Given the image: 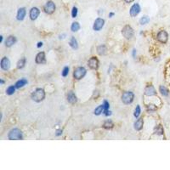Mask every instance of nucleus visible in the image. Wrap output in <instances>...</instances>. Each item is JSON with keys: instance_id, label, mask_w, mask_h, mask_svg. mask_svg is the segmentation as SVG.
Here are the masks:
<instances>
[{"instance_id": "f257e3e1", "label": "nucleus", "mask_w": 170, "mask_h": 170, "mask_svg": "<svg viewBox=\"0 0 170 170\" xmlns=\"http://www.w3.org/2000/svg\"><path fill=\"white\" fill-rule=\"evenodd\" d=\"M45 98V92L42 88H37V89L32 94V100L36 102H41Z\"/></svg>"}, {"instance_id": "f03ea898", "label": "nucleus", "mask_w": 170, "mask_h": 170, "mask_svg": "<svg viewBox=\"0 0 170 170\" xmlns=\"http://www.w3.org/2000/svg\"><path fill=\"white\" fill-rule=\"evenodd\" d=\"M8 138L11 140H19V139H22V133L19 128H13L12 130L8 134Z\"/></svg>"}, {"instance_id": "7ed1b4c3", "label": "nucleus", "mask_w": 170, "mask_h": 170, "mask_svg": "<svg viewBox=\"0 0 170 170\" xmlns=\"http://www.w3.org/2000/svg\"><path fill=\"white\" fill-rule=\"evenodd\" d=\"M134 94L132 92L128 91V92H125V93L122 94V101L123 102L125 105H129L131 104L133 101H134Z\"/></svg>"}, {"instance_id": "20e7f679", "label": "nucleus", "mask_w": 170, "mask_h": 170, "mask_svg": "<svg viewBox=\"0 0 170 170\" xmlns=\"http://www.w3.org/2000/svg\"><path fill=\"white\" fill-rule=\"evenodd\" d=\"M86 72H87V71L84 67L79 66V67H77L75 69L74 72H73V77H74L75 79L80 80L85 76V75H86Z\"/></svg>"}, {"instance_id": "39448f33", "label": "nucleus", "mask_w": 170, "mask_h": 170, "mask_svg": "<svg viewBox=\"0 0 170 170\" xmlns=\"http://www.w3.org/2000/svg\"><path fill=\"white\" fill-rule=\"evenodd\" d=\"M122 36H123L125 38H127V39H131L133 37H134V29L132 28V27L130 26H125L123 28H122Z\"/></svg>"}, {"instance_id": "423d86ee", "label": "nucleus", "mask_w": 170, "mask_h": 170, "mask_svg": "<svg viewBox=\"0 0 170 170\" xmlns=\"http://www.w3.org/2000/svg\"><path fill=\"white\" fill-rule=\"evenodd\" d=\"M43 9H44L45 13L49 14V15H51V14H53L54 12V10H55V4H54V3L53 1H48L46 3V4L44 5Z\"/></svg>"}, {"instance_id": "0eeeda50", "label": "nucleus", "mask_w": 170, "mask_h": 170, "mask_svg": "<svg viewBox=\"0 0 170 170\" xmlns=\"http://www.w3.org/2000/svg\"><path fill=\"white\" fill-rule=\"evenodd\" d=\"M156 38L159 41V42H161L162 43H166L168 42V32H166L164 30H162L158 32L157 36H156Z\"/></svg>"}, {"instance_id": "6e6552de", "label": "nucleus", "mask_w": 170, "mask_h": 170, "mask_svg": "<svg viewBox=\"0 0 170 170\" xmlns=\"http://www.w3.org/2000/svg\"><path fill=\"white\" fill-rule=\"evenodd\" d=\"M105 25V20L102 19V18H97L96 20H94V26H93V29L94 31H100L103 28V26Z\"/></svg>"}, {"instance_id": "1a4fd4ad", "label": "nucleus", "mask_w": 170, "mask_h": 170, "mask_svg": "<svg viewBox=\"0 0 170 170\" xmlns=\"http://www.w3.org/2000/svg\"><path fill=\"white\" fill-rule=\"evenodd\" d=\"M88 66H89L91 69L96 70L99 67V60L96 57H91L89 60H88Z\"/></svg>"}, {"instance_id": "9d476101", "label": "nucleus", "mask_w": 170, "mask_h": 170, "mask_svg": "<svg viewBox=\"0 0 170 170\" xmlns=\"http://www.w3.org/2000/svg\"><path fill=\"white\" fill-rule=\"evenodd\" d=\"M139 12H140V6L139 3H134L130 9V15L132 17H135L139 15Z\"/></svg>"}, {"instance_id": "9b49d317", "label": "nucleus", "mask_w": 170, "mask_h": 170, "mask_svg": "<svg viewBox=\"0 0 170 170\" xmlns=\"http://www.w3.org/2000/svg\"><path fill=\"white\" fill-rule=\"evenodd\" d=\"M40 14V10L37 8V7H33V8L31 9L30 10V19L32 20H35L37 17H38Z\"/></svg>"}, {"instance_id": "f8f14e48", "label": "nucleus", "mask_w": 170, "mask_h": 170, "mask_svg": "<svg viewBox=\"0 0 170 170\" xmlns=\"http://www.w3.org/2000/svg\"><path fill=\"white\" fill-rule=\"evenodd\" d=\"M1 68L4 71H8L10 67V61L7 57H3L1 60Z\"/></svg>"}, {"instance_id": "ddd939ff", "label": "nucleus", "mask_w": 170, "mask_h": 170, "mask_svg": "<svg viewBox=\"0 0 170 170\" xmlns=\"http://www.w3.org/2000/svg\"><path fill=\"white\" fill-rule=\"evenodd\" d=\"M145 94L147 95V96H152V95H156V92L155 88L152 86V85H149L145 88Z\"/></svg>"}, {"instance_id": "4468645a", "label": "nucleus", "mask_w": 170, "mask_h": 170, "mask_svg": "<svg viewBox=\"0 0 170 170\" xmlns=\"http://www.w3.org/2000/svg\"><path fill=\"white\" fill-rule=\"evenodd\" d=\"M36 63L37 64H43L45 63V54L44 52H39L36 56Z\"/></svg>"}, {"instance_id": "2eb2a0df", "label": "nucleus", "mask_w": 170, "mask_h": 170, "mask_svg": "<svg viewBox=\"0 0 170 170\" xmlns=\"http://www.w3.org/2000/svg\"><path fill=\"white\" fill-rule=\"evenodd\" d=\"M67 100L71 104H75L77 101V96L72 91H69V93L67 94Z\"/></svg>"}, {"instance_id": "dca6fc26", "label": "nucleus", "mask_w": 170, "mask_h": 170, "mask_svg": "<svg viewBox=\"0 0 170 170\" xmlns=\"http://www.w3.org/2000/svg\"><path fill=\"white\" fill-rule=\"evenodd\" d=\"M26 11L25 8L19 9L18 12H17V16H16L17 20H23L24 18H25V16H26Z\"/></svg>"}, {"instance_id": "f3484780", "label": "nucleus", "mask_w": 170, "mask_h": 170, "mask_svg": "<svg viewBox=\"0 0 170 170\" xmlns=\"http://www.w3.org/2000/svg\"><path fill=\"white\" fill-rule=\"evenodd\" d=\"M16 42V38H15V37H14V36H9L7 37V39L5 41V46L6 47H11L13 46L14 44Z\"/></svg>"}, {"instance_id": "a211bd4d", "label": "nucleus", "mask_w": 170, "mask_h": 170, "mask_svg": "<svg viewBox=\"0 0 170 170\" xmlns=\"http://www.w3.org/2000/svg\"><path fill=\"white\" fill-rule=\"evenodd\" d=\"M143 125H144V120L143 118H139L137 121L134 122V129L137 131H140L143 128Z\"/></svg>"}, {"instance_id": "6ab92c4d", "label": "nucleus", "mask_w": 170, "mask_h": 170, "mask_svg": "<svg viewBox=\"0 0 170 170\" xmlns=\"http://www.w3.org/2000/svg\"><path fill=\"white\" fill-rule=\"evenodd\" d=\"M26 83H27V80L25 79V78H22V79H20V80L16 82L15 84V86L16 87V88H22V87L25 86Z\"/></svg>"}, {"instance_id": "aec40b11", "label": "nucleus", "mask_w": 170, "mask_h": 170, "mask_svg": "<svg viewBox=\"0 0 170 170\" xmlns=\"http://www.w3.org/2000/svg\"><path fill=\"white\" fill-rule=\"evenodd\" d=\"M69 44H70V46L71 47V49H77V48H78V43H77V39L75 38L74 37H71V38L70 42H69Z\"/></svg>"}, {"instance_id": "412c9836", "label": "nucleus", "mask_w": 170, "mask_h": 170, "mask_svg": "<svg viewBox=\"0 0 170 170\" xmlns=\"http://www.w3.org/2000/svg\"><path fill=\"white\" fill-rule=\"evenodd\" d=\"M106 47L105 45H100L98 46L97 48V52L99 54H100V55H104V54H106Z\"/></svg>"}, {"instance_id": "4be33fe9", "label": "nucleus", "mask_w": 170, "mask_h": 170, "mask_svg": "<svg viewBox=\"0 0 170 170\" xmlns=\"http://www.w3.org/2000/svg\"><path fill=\"white\" fill-rule=\"evenodd\" d=\"M104 108H105V107H104V104L99 105L97 108H95V110H94V115L99 116V115H100L101 113H103V112H104Z\"/></svg>"}, {"instance_id": "5701e85b", "label": "nucleus", "mask_w": 170, "mask_h": 170, "mask_svg": "<svg viewBox=\"0 0 170 170\" xmlns=\"http://www.w3.org/2000/svg\"><path fill=\"white\" fill-rule=\"evenodd\" d=\"M109 106H110V105H109V103L106 101V100H105L104 101V112L103 113L105 115V116H109V115H111V111H109Z\"/></svg>"}, {"instance_id": "b1692460", "label": "nucleus", "mask_w": 170, "mask_h": 170, "mask_svg": "<svg viewBox=\"0 0 170 170\" xmlns=\"http://www.w3.org/2000/svg\"><path fill=\"white\" fill-rule=\"evenodd\" d=\"M80 29V25H79V23L77 22V21H75L73 22L72 24H71V32H77L78 30Z\"/></svg>"}, {"instance_id": "393cba45", "label": "nucleus", "mask_w": 170, "mask_h": 170, "mask_svg": "<svg viewBox=\"0 0 170 170\" xmlns=\"http://www.w3.org/2000/svg\"><path fill=\"white\" fill-rule=\"evenodd\" d=\"M26 65V58H22L20 59L18 62H17V68L18 69H22Z\"/></svg>"}, {"instance_id": "a878e982", "label": "nucleus", "mask_w": 170, "mask_h": 170, "mask_svg": "<svg viewBox=\"0 0 170 170\" xmlns=\"http://www.w3.org/2000/svg\"><path fill=\"white\" fill-rule=\"evenodd\" d=\"M149 21H150L149 17L147 15H144L141 17L140 20H139V24H140V25H145V24H147Z\"/></svg>"}, {"instance_id": "bb28decb", "label": "nucleus", "mask_w": 170, "mask_h": 170, "mask_svg": "<svg viewBox=\"0 0 170 170\" xmlns=\"http://www.w3.org/2000/svg\"><path fill=\"white\" fill-rule=\"evenodd\" d=\"M113 126H114V124H113V122H112L111 120H107V121H105V122H104L103 127H104L105 128L109 129V128H113Z\"/></svg>"}, {"instance_id": "cd10ccee", "label": "nucleus", "mask_w": 170, "mask_h": 170, "mask_svg": "<svg viewBox=\"0 0 170 170\" xmlns=\"http://www.w3.org/2000/svg\"><path fill=\"white\" fill-rule=\"evenodd\" d=\"M15 88H16L15 86H14V85H11V86H9L8 88H7L6 94H9V95H12V94L15 92Z\"/></svg>"}, {"instance_id": "c85d7f7f", "label": "nucleus", "mask_w": 170, "mask_h": 170, "mask_svg": "<svg viewBox=\"0 0 170 170\" xmlns=\"http://www.w3.org/2000/svg\"><path fill=\"white\" fill-rule=\"evenodd\" d=\"M159 90H160V92H161V94L163 95V96H167V95L168 94V90L164 86H160Z\"/></svg>"}, {"instance_id": "c756f323", "label": "nucleus", "mask_w": 170, "mask_h": 170, "mask_svg": "<svg viewBox=\"0 0 170 170\" xmlns=\"http://www.w3.org/2000/svg\"><path fill=\"white\" fill-rule=\"evenodd\" d=\"M155 133L156 134H159V135L163 134V128L161 125H158L157 127L155 128Z\"/></svg>"}, {"instance_id": "7c9ffc66", "label": "nucleus", "mask_w": 170, "mask_h": 170, "mask_svg": "<svg viewBox=\"0 0 170 170\" xmlns=\"http://www.w3.org/2000/svg\"><path fill=\"white\" fill-rule=\"evenodd\" d=\"M140 112H141V110H140V106L138 105L137 106H136V108H135V110H134V117L137 118V117H139V116L140 115Z\"/></svg>"}, {"instance_id": "2f4dec72", "label": "nucleus", "mask_w": 170, "mask_h": 170, "mask_svg": "<svg viewBox=\"0 0 170 170\" xmlns=\"http://www.w3.org/2000/svg\"><path fill=\"white\" fill-rule=\"evenodd\" d=\"M68 73H69V67L68 66H65L62 70V72H61V75H62V77H66Z\"/></svg>"}, {"instance_id": "473e14b6", "label": "nucleus", "mask_w": 170, "mask_h": 170, "mask_svg": "<svg viewBox=\"0 0 170 170\" xmlns=\"http://www.w3.org/2000/svg\"><path fill=\"white\" fill-rule=\"evenodd\" d=\"M77 15V7H73L72 10H71V16L72 18H76Z\"/></svg>"}, {"instance_id": "72a5a7b5", "label": "nucleus", "mask_w": 170, "mask_h": 170, "mask_svg": "<svg viewBox=\"0 0 170 170\" xmlns=\"http://www.w3.org/2000/svg\"><path fill=\"white\" fill-rule=\"evenodd\" d=\"M147 108H148V110H150V111H155L156 109V107L154 105H149L147 106Z\"/></svg>"}, {"instance_id": "f704fd0d", "label": "nucleus", "mask_w": 170, "mask_h": 170, "mask_svg": "<svg viewBox=\"0 0 170 170\" xmlns=\"http://www.w3.org/2000/svg\"><path fill=\"white\" fill-rule=\"evenodd\" d=\"M61 134H62V130H60H60H57V132H56V135L57 136L60 135Z\"/></svg>"}, {"instance_id": "c9c22d12", "label": "nucleus", "mask_w": 170, "mask_h": 170, "mask_svg": "<svg viewBox=\"0 0 170 170\" xmlns=\"http://www.w3.org/2000/svg\"><path fill=\"white\" fill-rule=\"evenodd\" d=\"M42 46H43V43H42V42L37 43V48H40V47H42Z\"/></svg>"}, {"instance_id": "e433bc0d", "label": "nucleus", "mask_w": 170, "mask_h": 170, "mask_svg": "<svg viewBox=\"0 0 170 170\" xmlns=\"http://www.w3.org/2000/svg\"><path fill=\"white\" fill-rule=\"evenodd\" d=\"M134 0H125V2L128 3H130L134 2Z\"/></svg>"}, {"instance_id": "4c0bfd02", "label": "nucleus", "mask_w": 170, "mask_h": 170, "mask_svg": "<svg viewBox=\"0 0 170 170\" xmlns=\"http://www.w3.org/2000/svg\"><path fill=\"white\" fill-rule=\"evenodd\" d=\"M135 53H136V50L134 49V50H133V56H134V57H135Z\"/></svg>"}, {"instance_id": "58836bf2", "label": "nucleus", "mask_w": 170, "mask_h": 170, "mask_svg": "<svg viewBox=\"0 0 170 170\" xmlns=\"http://www.w3.org/2000/svg\"><path fill=\"white\" fill-rule=\"evenodd\" d=\"M113 15H114V13H110V14H109V17H112Z\"/></svg>"}, {"instance_id": "ea45409f", "label": "nucleus", "mask_w": 170, "mask_h": 170, "mask_svg": "<svg viewBox=\"0 0 170 170\" xmlns=\"http://www.w3.org/2000/svg\"><path fill=\"white\" fill-rule=\"evenodd\" d=\"M2 41H3V36L0 37V42H2Z\"/></svg>"}, {"instance_id": "a19ab883", "label": "nucleus", "mask_w": 170, "mask_h": 170, "mask_svg": "<svg viewBox=\"0 0 170 170\" xmlns=\"http://www.w3.org/2000/svg\"><path fill=\"white\" fill-rule=\"evenodd\" d=\"M3 83H4V82H3V80H1V84H3Z\"/></svg>"}]
</instances>
